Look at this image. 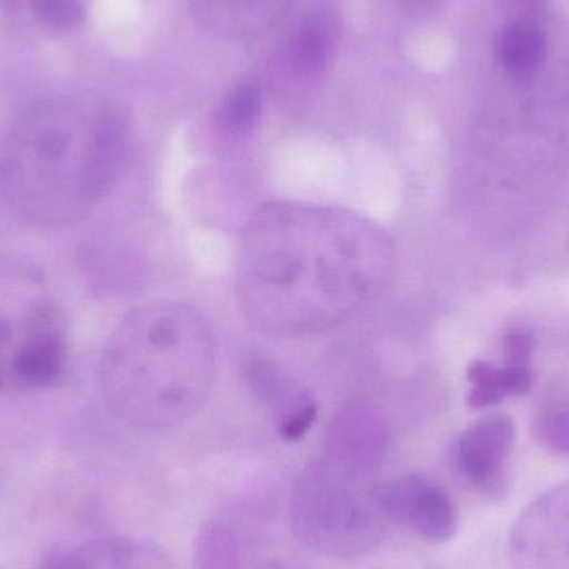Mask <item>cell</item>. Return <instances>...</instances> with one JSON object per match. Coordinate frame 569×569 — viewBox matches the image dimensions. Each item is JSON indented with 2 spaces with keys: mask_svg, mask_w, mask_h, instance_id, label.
I'll return each mask as SVG.
<instances>
[{
  "mask_svg": "<svg viewBox=\"0 0 569 569\" xmlns=\"http://www.w3.org/2000/svg\"><path fill=\"white\" fill-rule=\"evenodd\" d=\"M515 443V425L508 417L478 421L461 435L455 451L458 471L478 488H493L510 457Z\"/></svg>",
  "mask_w": 569,
  "mask_h": 569,
  "instance_id": "8",
  "label": "cell"
},
{
  "mask_svg": "<svg viewBox=\"0 0 569 569\" xmlns=\"http://www.w3.org/2000/svg\"><path fill=\"white\" fill-rule=\"evenodd\" d=\"M262 99L253 83H240L230 90L219 109V123L230 136H246L260 119Z\"/></svg>",
  "mask_w": 569,
  "mask_h": 569,
  "instance_id": "15",
  "label": "cell"
},
{
  "mask_svg": "<svg viewBox=\"0 0 569 569\" xmlns=\"http://www.w3.org/2000/svg\"><path fill=\"white\" fill-rule=\"evenodd\" d=\"M471 391L468 403L471 408H485L500 403L508 395L525 393L531 385L530 368L507 365L497 368L487 361H475L468 368Z\"/></svg>",
  "mask_w": 569,
  "mask_h": 569,
  "instance_id": "13",
  "label": "cell"
},
{
  "mask_svg": "<svg viewBox=\"0 0 569 569\" xmlns=\"http://www.w3.org/2000/svg\"><path fill=\"white\" fill-rule=\"evenodd\" d=\"M540 438L547 447L569 453V415L550 418L540 427Z\"/></svg>",
  "mask_w": 569,
  "mask_h": 569,
  "instance_id": "20",
  "label": "cell"
},
{
  "mask_svg": "<svg viewBox=\"0 0 569 569\" xmlns=\"http://www.w3.org/2000/svg\"><path fill=\"white\" fill-rule=\"evenodd\" d=\"M37 569H92L82 548L77 550H52L40 560Z\"/></svg>",
  "mask_w": 569,
  "mask_h": 569,
  "instance_id": "18",
  "label": "cell"
},
{
  "mask_svg": "<svg viewBox=\"0 0 569 569\" xmlns=\"http://www.w3.org/2000/svg\"><path fill=\"white\" fill-rule=\"evenodd\" d=\"M217 345L196 308L142 305L113 331L100 367L110 410L133 427L169 428L192 418L212 393Z\"/></svg>",
  "mask_w": 569,
  "mask_h": 569,
  "instance_id": "3",
  "label": "cell"
},
{
  "mask_svg": "<svg viewBox=\"0 0 569 569\" xmlns=\"http://www.w3.org/2000/svg\"><path fill=\"white\" fill-rule=\"evenodd\" d=\"M385 510L393 523L411 528L430 543H447L458 530V511L450 495L418 475L380 487Z\"/></svg>",
  "mask_w": 569,
  "mask_h": 569,
  "instance_id": "6",
  "label": "cell"
},
{
  "mask_svg": "<svg viewBox=\"0 0 569 569\" xmlns=\"http://www.w3.org/2000/svg\"><path fill=\"white\" fill-rule=\"evenodd\" d=\"M66 341L46 315H37L10 358L13 377L27 387H49L66 368Z\"/></svg>",
  "mask_w": 569,
  "mask_h": 569,
  "instance_id": "9",
  "label": "cell"
},
{
  "mask_svg": "<svg viewBox=\"0 0 569 569\" xmlns=\"http://www.w3.org/2000/svg\"><path fill=\"white\" fill-rule=\"evenodd\" d=\"M197 569H243V548L237 531L220 518H210L196 538Z\"/></svg>",
  "mask_w": 569,
  "mask_h": 569,
  "instance_id": "14",
  "label": "cell"
},
{
  "mask_svg": "<svg viewBox=\"0 0 569 569\" xmlns=\"http://www.w3.org/2000/svg\"><path fill=\"white\" fill-rule=\"evenodd\" d=\"M547 56V36L535 20H515L495 40V59L515 83L531 82L543 69Z\"/></svg>",
  "mask_w": 569,
  "mask_h": 569,
  "instance_id": "11",
  "label": "cell"
},
{
  "mask_svg": "<svg viewBox=\"0 0 569 569\" xmlns=\"http://www.w3.org/2000/svg\"><path fill=\"white\" fill-rule=\"evenodd\" d=\"M387 448L383 420L368 408L350 407L331 423L323 457L355 473L371 477L383 461Z\"/></svg>",
  "mask_w": 569,
  "mask_h": 569,
  "instance_id": "7",
  "label": "cell"
},
{
  "mask_svg": "<svg viewBox=\"0 0 569 569\" xmlns=\"http://www.w3.org/2000/svg\"><path fill=\"white\" fill-rule=\"evenodd\" d=\"M393 240L340 207L267 203L247 227L237 298L247 320L273 337H307L351 320L393 276Z\"/></svg>",
  "mask_w": 569,
  "mask_h": 569,
  "instance_id": "1",
  "label": "cell"
},
{
  "mask_svg": "<svg viewBox=\"0 0 569 569\" xmlns=\"http://www.w3.org/2000/svg\"><path fill=\"white\" fill-rule=\"evenodd\" d=\"M129 147V120L113 107H36L0 140V196L36 226L72 222L112 189Z\"/></svg>",
  "mask_w": 569,
  "mask_h": 569,
  "instance_id": "2",
  "label": "cell"
},
{
  "mask_svg": "<svg viewBox=\"0 0 569 569\" xmlns=\"http://www.w3.org/2000/svg\"><path fill=\"white\" fill-rule=\"evenodd\" d=\"M93 569H140L147 555L126 540H100L82 547Z\"/></svg>",
  "mask_w": 569,
  "mask_h": 569,
  "instance_id": "17",
  "label": "cell"
},
{
  "mask_svg": "<svg viewBox=\"0 0 569 569\" xmlns=\"http://www.w3.org/2000/svg\"><path fill=\"white\" fill-rule=\"evenodd\" d=\"M30 7L47 29L70 32L86 22L89 0H30Z\"/></svg>",
  "mask_w": 569,
  "mask_h": 569,
  "instance_id": "16",
  "label": "cell"
},
{
  "mask_svg": "<svg viewBox=\"0 0 569 569\" xmlns=\"http://www.w3.org/2000/svg\"><path fill=\"white\" fill-rule=\"evenodd\" d=\"M507 363L515 367L530 368L531 351H533V338L527 331H511L505 340Z\"/></svg>",
  "mask_w": 569,
  "mask_h": 569,
  "instance_id": "19",
  "label": "cell"
},
{
  "mask_svg": "<svg viewBox=\"0 0 569 569\" xmlns=\"http://www.w3.org/2000/svg\"><path fill=\"white\" fill-rule=\"evenodd\" d=\"M290 521L301 543L317 553L353 560L371 553L390 533L380 487L370 477L321 457L298 477Z\"/></svg>",
  "mask_w": 569,
  "mask_h": 569,
  "instance_id": "4",
  "label": "cell"
},
{
  "mask_svg": "<svg viewBox=\"0 0 569 569\" xmlns=\"http://www.w3.org/2000/svg\"><path fill=\"white\" fill-rule=\"evenodd\" d=\"M511 569H569V485L531 501L508 543Z\"/></svg>",
  "mask_w": 569,
  "mask_h": 569,
  "instance_id": "5",
  "label": "cell"
},
{
  "mask_svg": "<svg viewBox=\"0 0 569 569\" xmlns=\"http://www.w3.org/2000/svg\"><path fill=\"white\" fill-rule=\"evenodd\" d=\"M333 53V33L328 23L310 19L291 36L287 50L288 66L300 79H318L330 66Z\"/></svg>",
  "mask_w": 569,
  "mask_h": 569,
  "instance_id": "12",
  "label": "cell"
},
{
  "mask_svg": "<svg viewBox=\"0 0 569 569\" xmlns=\"http://www.w3.org/2000/svg\"><path fill=\"white\" fill-rule=\"evenodd\" d=\"M209 27L229 36L250 37L279 22L293 0H190Z\"/></svg>",
  "mask_w": 569,
  "mask_h": 569,
  "instance_id": "10",
  "label": "cell"
}]
</instances>
